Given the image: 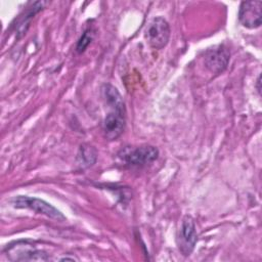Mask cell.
<instances>
[{
  "mask_svg": "<svg viewBox=\"0 0 262 262\" xmlns=\"http://www.w3.org/2000/svg\"><path fill=\"white\" fill-rule=\"evenodd\" d=\"M229 50L224 45H217L205 53V64L214 74L222 73L229 61Z\"/></svg>",
  "mask_w": 262,
  "mask_h": 262,
  "instance_id": "8",
  "label": "cell"
},
{
  "mask_svg": "<svg viewBox=\"0 0 262 262\" xmlns=\"http://www.w3.org/2000/svg\"><path fill=\"white\" fill-rule=\"evenodd\" d=\"M118 158L125 165L131 167H143L151 164L159 157V149L152 145L125 146L118 152Z\"/></svg>",
  "mask_w": 262,
  "mask_h": 262,
  "instance_id": "1",
  "label": "cell"
},
{
  "mask_svg": "<svg viewBox=\"0 0 262 262\" xmlns=\"http://www.w3.org/2000/svg\"><path fill=\"white\" fill-rule=\"evenodd\" d=\"M49 2L47 1H36V2H31L30 6L26 7L25 11L18 15V17L15 19V31H16V36L17 39L23 37L31 23V19L34 17L36 13H38L40 10H42Z\"/></svg>",
  "mask_w": 262,
  "mask_h": 262,
  "instance_id": "9",
  "label": "cell"
},
{
  "mask_svg": "<svg viewBox=\"0 0 262 262\" xmlns=\"http://www.w3.org/2000/svg\"><path fill=\"white\" fill-rule=\"evenodd\" d=\"M126 127V113L111 111L102 121V132L107 140L118 139Z\"/></svg>",
  "mask_w": 262,
  "mask_h": 262,
  "instance_id": "7",
  "label": "cell"
},
{
  "mask_svg": "<svg viewBox=\"0 0 262 262\" xmlns=\"http://www.w3.org/2000/svg\"><path fill=\"white\" fill-rule=\"evenodd\" d=\"M256 89H257L258 94L260 95L261 94V75L258 76V79H257V82H256Z\"/></svg>",
  "mask_w": 262,
  "mask_h": 262,
  "instance_id": "13",
  "label": "cell"
},
{
  "mask_svg": "<svg viewBox=\"0 0 262 262\" xmlns=\"http://www.w3.org/2000/svg\"><path fill=\"white\" fill-rule=\"evenodd\" d=\"M94 36V32L91 28L87 29L83 35L80 37V39L78 40V43L76 45V51L78 53H83L85 51V49L88 47V45L91 43L92 39Z\"/></svg>",
  "mask_w": 262,
  "mask_h": 262,
  "instance_id": "12",
  "label": "cell"
},
{
  "mask_svg": "<svg viewBox=\"0 0 262 262\" xmlns=\"http://www.w3.org/2000/svg\"><path fill=\"white\" fill-rule=\"evenodd\" d=\"M170 26L163 16L154 17L144 31V38L148 46L152 49H163L170 39Z\"/></svg>",
  "mask_w": 262,
  "mask_h": 262,
  "instance_id": "4",
  "label": "cell"
},
{
  "mask_svg": "<svg viewBox=\"0 0 262 262\" xmlns=\"http://www.w3.org/2000/svg\"><path fill=\"white\" fill-rule=\"evenodd\" d=\"M96 160L97 150L94 146L88 143H83L80 145L76 157V161L79 167H81L82 169L89 168L96 163Z\"/></svg>",
  "mask_w": 262,
  "mask_h": 262,
  "instance_id": "11",
  "label": "cell"
},
{
  "mask_svg": "<svg viewBox=\"0 0 262 262\" xmlns=\"http://www.w3.org/2000/svg\"><path fill=\"white\" fill-rule=\"evenodd\" d=\"M10 204L16 209H29L37 214L44 215L48 218L63 221L66 220L64 215L48 202L28 195H15L10 200Z\"/></svg>",
  "mask_w": 262,
  "mask_h": 262,
  "instance_id": "3",
  "label": "cell"
},
{
  "mask_svg": "<svg viewBox=\"0 0 262 262\" xmlns=\"http://www.w3.org/2000/svg\"><path fill=\"white\" fill-rule=\"evenodd\" d=\"M261 1H243L238 9V20L247 29H257L261 26Z\"/></svg>",
  "mask_w": 262,
  "mask_h": 262,
  "instance_id": "6",
  "label": "cell"
},
{
  "mask_svg": "<svg viewBox=\"0 0 262 262\" xmlns=\"http://www.w3.org/2000/svg\"><path fill=\"white\" fill-rule=\"evenodd\" d=\"M176 242L180 253L185 257L189 256L194 250L198 243V232L194 220L191 216L185 215L183 217L177 233Z\"/></svg>",
  "mask_w": 262,
  "mask_h": 262,
  "instance_id": "5",
  "label": "cell"
},
{
  "mask_svg": "<svg viewBox=\"0 0 262 262\" xmlns=\"http://www.w3.org/2000/svg\"><path fill=\"white\" fill-rule=\"evenodd\" d=\"M101 96L111 111L126 113L124 99L115 86L108 83H104L101 86Z\"/></svg>",
  "mask_w": 262,
  "mask_h": 262,
  "instance_id": "10",
  "label": "cell"
},
{
  "mask_svg": "<svg viewBox=\"0 0 262 262\" xmlns=\"http://www.w3.org/2000/svg\"><path fill=\"white\" fill-rule=\"evenodd\" d=\"M59 260L60 261H64V260H71V261H74V260H78L77 258H75V257H69V256H64V257H61V258H59Z\"/></svg>",
  "mask_w": 262,
  "mask_h": 262,
  "instance_id": "14",
  "label": "cell"
},
{
  "mask_svg": "<svg viewBox=\"0 0 262 262\" xmlns=\"http://www.w3.org/2000/svg\"><path fill=\"white\" fill-rule=\"evenodd\" d=\"M4 253L11 261H48L49 254L41 249L36 248L29 241H17L7 245Z\"/></svg>",
  "mask_w": 262,
  "mask_h": 262,
  "instance_id": "2",
  "label": "cell"
}]
</instances>
